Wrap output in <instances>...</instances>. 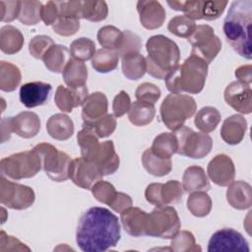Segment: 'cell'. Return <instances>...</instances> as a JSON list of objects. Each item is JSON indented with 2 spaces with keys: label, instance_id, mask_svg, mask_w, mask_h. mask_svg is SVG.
I'll return each mask as SVG.
<instances>
[{
  "label": "cell",
  "instance_id": "obj_46",
  "mask_svg": "<svg viewBox=\"0 0 252 252\" xmlns=\"http://www.w3.org/2000/svg\"><path fill=\"white\" fill-rule=\"evenodd\" d=\"M122 31L114 26H104L98 30L96 37L103 48L116 51L122 37Z\"/></svg>",
  "mask_w": 252,
  "mask_h": 252
},
{
  "label": "cell",
  "instance_id": "obj_50",
  "mask_svg": "<svg viewBox=\"0 0 252 252\" xmlns=\"http://www.w3.org/2000/svg\"><path fill=\"white\" fill-rule=\"evenodd\" d=\"M226 5L227 1H202L201 19L206 21L217 20L222 15Z\"/></svg>",
  "mask_w": 252,
  "mask_h": 252
},
{
  "label": "cell",
  "instance_id": "obj_22",
  "mask_svg": "<svg viewBox=\"0 0 252 252\" xmlns=\"http://www.w3.org/2000/svg\"><path fill=\"white\" fill-rule=\"evenodd\" d=\"M52 87L43 82H30L20 88V100L28 108L42 105L49 97Z\"/></svg>",
  "mask_w": 252,
  "mask_h": 252
},
{
  "label": "cell",
  "instance_id": "obj_52",
  "mask_svg": "<svg viewBox=\"0 0 252 252\" xmlns=\"http://www.w3.org/2000/svg\"><path fill=\"white\" fill-rule=\"evenodd\" d=\"M116 118L113 114H106L91 127L94 128L98 138H105L111 135L116 129ZM89 126V125H88Z\"/></svg>",
  "mask_w": 252,
  "mask_h": 252
},
{
  "label": "cell",
  "instance_id": "obj_5",
  "mask_svg": "<svg viewBox=\"0 0 252 252\" xmlns=\"http://www.w3.org/2000/svg\"><path fill=\"white\" fill-rule=\"evenodd\" d=\"M197 110L195 99L189 94H169L162 100L159 108L160 118L163 124L171 131L183 126L184 122L191 118Z\"/></svg>",
  "mask_w": 252,
  "mask_h": 252
},
{
  "label": "cell",
  "instance_id": "obj_48",
  "mask_svg": "<svg viewBox=\"0 0 252 252\" xmlns=\"http://www.w3.org/2000/svg\"><path fill=\"white\" fill-rule=\"evenodd\" d=\"M161 92L158 87L152 83H143L138 86L135 92V96L138 101L155 104L160 97Z\"/></svg>",
  "mask_w": 252,
  "mask_h": 252
},
{
  "label": "cell",
  "instance_id": "obj_4",
  "mask_svg": "<svg viewBox=\"0 0 252 252\" xmlns=\"http://www.w3.org/2000/svg\"><path fill=\"white\" fill-rule=\"evenodd\" d=\"M147 72L154 78L164 79L180 59L178 45L162 34L151 36L146 42Z\"/></svg>",
  "mask_w": 252,
  "mask_h": 252
},
{
  "label": "cell",
  "instance_id": "obj_20",
  "mask_svg": "<svg viewBox=\"0 0 252 252\" xmlns=\"http://www.w3.org/2000/svg\"><path fill=\"white\" fill-rule=\"evenodd\" d=\"M124 230L135 237L147 235L149 214L138 207H129L120 213Z\"/></svg>",
  "mask_w": 252,
  "mask_h": 252
},
{
  "label": "cell",
  "instance_id": "obj_37",
  "mask_svg": "<svg viewBox=\"0 0 252 252\" xmlns=\"http://www.w3.org/2000/svg\"><path fill=\"white\" fill-rule=\"evenodd\" d=\"M220 119V112L216 107L205 106L196 113L194 123L203 133H210L217 128Z\"/></svg>",
  "mask_w": 252,
  "mask_h": 252
},
{
  "label": "cell",
  "instance_id": "obj_1",
  "mask_svg": "<svg viewBox=\"0 0 252 252\" xmlns=\"http://www.w3.org/2000/svg\"><path fill=\"white\" fill-rule=\"evenodd\" d=\"M120 236L118 218L105 208L93 207L79 220L76 242L84 252H103L116 246Z\"/></svg>",
  "mask_w": 252,
  "mask_h": 252
},
{
  "label": "cell",
  "instance_id": "obj_10",
  "mask_svg": "<svg viewBox=\"0 0 252 252\" xmlns=\"http://www.w3.org/2000/svg\"><path fill=\"white\" fill-rule=\"evenodd\" d=\"M192 45L191 54L203 59L208 65L216 58L221 49V41L209 25L196 26L193 33L187 38Z\"/></svg>",
  "mask_w": 252,
  "mask_h": 252
},
{
  "label": "cell",
  "instance_id": "obj_32",
  "mask_svg": "<svg viewBox=\"0 0 252 252\" xmlns=\"http://www.w3.org/2000/svg\"><path fill=\"white\" fill-rule=\"evenodd\" d=\"M142 163L144 168L154 176H164L171 171V158H161L156 156L151 148L147 149L142 155Z\"/></svg>",
  "mask_w": 252,
  "mask_h": 252
},
{
  "label": "cell",
  "instance_id": "obj_3",
  "mask_svg": "<svg viewBox=\"0 0 252 252\" xmlns=\"http://www.w3.org/2000/svg\"><path fill=\"white\" fill-rule=\"evenodd\" d=\"M208 75V64L200 57L190 54L181 65L173 68L164 78L165 87L171 94L202 92Z\"/></svg>",
  "mask_w": 252,
  "mask_h": 252
},
{
  "label": "cell",
  "instance_id": "obj_7",
  "mask_svg": "<svg viewBox=\"0 0 252 252\" xmlns=\"http://www.w3.org/2000/svg\"><path fill=\"white\" fill-rule=\"evenodd\" d=\"M33 150L38 154L42 169L51 180L62 182L69 178V167L72 161L69 155L48 143L37 144Z\"/></svg>",
  "mask_w": 252,
  "mask_h": 252
},
{
  "label": "cell",
  "instance_id": "obj_57",
  "mask_svg": "<svg viewBox=\"0 0 252 252\" xmlns=\"http://www.w3.org/2000/svg\"><path fill=\"white\" fill-rule=\"evenodd\" d=\"M132 199L129 195L123 192H117L116 197L114 198L113 202L109 205V207L116 213H121L125 209L132 206Z\"/></svg>",
  "mask_w": 252,
  "mask_h": 252
},
{
  "label": "cell",
  "instance_id": "obj_33",
  "mask_svg": "<svg viewBox=\"0 0 252 252\" xmlns=\"http://www.w3.org/2000/svg\"><path fill=\"white\" fill-rule=\"evenodd\" d=\"M178 144L175 135L172 133H161L158 135L152 144V152L161 158H171L177 153Z\"/></svg>",
  "mask_w": 252,
  "mask_h": 252
},
{
  "label": "cell",
  "instance_id": "obj_29",
  "mask_svg": "<svg viewBox=\"0 0 252 252\" xmlns=\"http://www.w3.org/2000/svg\"><path fill=\"white\" fill-rule=\"evenodd\" d=\"M70 59V50L65 45L54 44L44 54L42 61L49 71L62 73Z\"/></svg>",
  "mask_w": 252,
  "mask_h": 252
},
{
  "label": "cell",
  "instance_id": "obj_51",
  "mask_svg": "<svg viewBox=\"0 0 252 252\" xmlns=\"http://www.w3.org/2000/svg\"><path fill=\"white\" fill-rule=\"evenodd\" d=\"M53 31L62 36H70L75 34L80 29V20L72 18L59 17L52 26Z\"/></svg>",
  "mask_w": 252,
  "mask_h": 252
},
{
  "label": "cell",
  "instance_id": "obj_17",
  "mask_svg": "<svg viewBox=\"0 0 252 252\" xmlns=\"http://www.w3.org/2000/svg\"><path fill=\"white\" fill-rule=\"evenodd\" d=\"M137 11L141 25L147 30L158 29L165 21V10L158 1H139L137 3Z\"/></svg>",
  "mask_w": 252,
  "mask_h": 252
},
{
  "label": "cell",
  "instance_id": "obj_54",
  "mask_svg": "<svg viewBox=\"0 0 252 252\" xmlns=\"http://www.w3.org/2000/svg\"><path fill=\"white\" fill-rule=\"evenodd\" d=\"M131 106V99L129 94L125 91L119 92L112 102V110L115 117H121L128 112Z\"/></svg>",
  "mask_w": 252,
  "mask_h": 252
},
{
  "label": "cell",
  "instance_id": "obj_31",
  "mask_svg": "<svg viewBox=\"0 0 252 252\" xmlns=\"http://www.w3.org/2000/svg\"><path fill=\"white\" fill-rule=\"evenodd\" d=\"M98 139L99 138L93 127L83 125V129L77 134V142L81 149V155L84 158L90 161L92 160L100 145Z\"/></svg>",
  "mask_w": 252,
  "mask_h": 252
},
{
  "label": "cell",
  "instance_id": "obj_21",
  "mask_svg": "<svg viewBox=\"0 0 252 252\" xmlns=\"http://www.w3.org/2000/svg\"><path fill=\"white\" fill-rule=\"evenodd\" d=\"M8 121L11 132L25 139L36 136L40 130L39 117L32 111L20 112L16 116L8 117Z\"/></svg>",
  "mask_w": 252,
  "mask_h": 252
},
{
  "label": "cell",
  "instance_id": "obj_14",
  "mask_svg": "<svg viewBox=\"0 0 252 252\" xmlns=\"http://www.w3.org/2000/svg\"><path fill=\"white\" fill-rule=\"evenodd\" d=\"M102 177L99 168L93 161L83 157L72 159L69 167V178L77 186L83 189H91Z\"/></svg>",
  "mask_w": 252,
  "mask_h": 252
},
{
  "label": "cell",
  "instance_id": "obj_42",
  "mask_svg": "<svg viewBox=\"0 0 252 252\" xmlns=\"http://www.w3.org/2000/svg\"><path fill=\"white\" fill-rule=\"evenodd\" d=\"M169 249L174 252H196L202 250L196 243L193 233L188 230L178 231L171 238Z\"/></svg>",
  "mask_w": 252,
  "mask_h": 252
},
{
  "label": "cell",
  "instance_id": "obj_25",
  "mask_svg": "<svg viewBox=\"0 0 252 252\" xmlns=\"http://www.w3.org/2000/svg\"><path fill=\"white\" fill-rule=\"evenodd\" d=\"M247 121L239 114H233L227 117L220 128V137L228 145L239 144L246 133Z\"/></svg>",
  "mask_w": 252,
  "mask_h": 252
},
{
  "label": "cell",
  "instance_id": "obj_24",
  "mask_svg": "<svg viewBox=\"0 0 252 252\" xmlns=\"http://www.w3.org/2000/svg\"><path fill=\"white\" fill-rule=\"evenodd\" d=\"M228 204L236 210H246L252 205V188L243 180L232 181L226 190Z\"/></svg>",
  "mask_w": 252,
  "mask_h": 252
},
{
  "label": "cell",
  "instance_id": "obj_41",
  "mask_svg": "<svg viewBox=\"0 0 252 252\" xmlns=\"http://www.w3.org/2000/svg\"><path fill=\"white\" fill-rule=\"evenodd\" d=\"M42 3L39 1H21L18 20L27 26L37 24L41 20Z\"/></svg>",
  "mask_w": 252,
  "mask_h": 252
},
{
  "label": "cell",
  "instance_id": "obj_30",
  "mask_svg": "<svg viewBox=\"0 0 252 252\" xmlns=\"http://www.w3.org/2000/svg\"><path fill=\"white\" fill-rule=\"evenodd\" d=\"M24 35L13 26H4L0 30V48L6 54L19 52L24 45Z\"/></svg>",
  "mask_w": 252,
  "mask_h": 252
},
{
  "label": "cell",
  "instance_id": "obj_13",
  "mask_svg": "<svg viewBox=\"0 0 252 252\" xmlns=\"http://www.w3.org/2000/svg\"><path fill=\"white\" fill-rule=\"evenodd\" d=\"M249 245L243 235L232 228L217 230L208 243L209 252H249Z\"/></svg>",
  "mask_w": 252,
  "mask_h": 252
},
{
  "label": "cell",
  "instance_id": "obj_55",
  "mask_svg": "<svg viewBox=\"0 0 252 252\" xmlns=\"http://www.w3.org/2000/svg\"><path fill=\"white\" fill-rule=\"evenodd\" d=\"M0 250L1 251H22L27 250L30 251L31 249L22 243L19 239L6 234L3 230L0 233Z\"/></svg>",
  "mask_w": 252,
  "mask_h": 252
},
{
  "label": "cell",
  "instance_id": "obj_23",
  "mask_svg": "<svg viewBox=\"0 0 252 252\" xmlns=\"http://www.w3.org/2000/svg\"><path fill=\"white\" fill-rule=\"evenodd\" d=\"M100 170L102 175L113 174L119 167L120 159L115 152L112 141L107 140L100 143L92 160Z\"/></svg>",
  "mask_w": 252,
  "mask_h": 252
},
{
  "label": "cell",
  "instance_id": "obj_47",
  "mask_svg": "<svg viewBox=\"0 0 252 252\" xmlns=\"http://www.w3.org/2000/svg\"><path fill=\"white\" fill-rule=\"evenodd\" d=\"M91 190H92L93 196L98 202L106 204L108 206L113 202L117 194L115 187L111 183L107 181H103L102 179L94 183L91 188Z\"/></svg>",
  "mask_w": 252,
  "mask_h": 252
},
{
  "label": "cell",
  "instance_id": "obj_12",
  "mask_svg": "<svg viewBox=\"0 0 252 252\" xmlns=\"http://www.w3.org/2000/svg\"><path fill=\"white\" fill-rule=\"evenodd\" d=\"M184 193L182 184L177 180H168L165 183H152L145 191L146 200L156 206L163 207L178 203Z\"/></svg>",
  "mask_w": 252,
  "mask_h": 252
},
{
  "label": "cell",
  "instance_id": "obj_26",
  "mask_svg": "<svg viewBox=\"0 0 252 252\" xmlns=\"http://www.w3.org/2000/svg\"><path fill=\"white\" fill-rule=\"evenodd\" d=\"M46 130L51 138L58 141H65L74 134V123L68 115L55 113L48 118Z\"/></svg>",
  "mask_w": 252,
  "mask_h": 252
},
{
  "label": "cell",
  "instance_id": "obj_59",
  "mask_svg": "<svg viewBox=\"0 0 252 252\" xmlns=\"http://www.w3.org/2000/svg\"><path fill=\"white\" fill-rule=\"evenodd\" d=\"M0 130H1V143H5L6 141H8L11 137V129H10V125H9V121H8V117H4L1 120V124H0Z\"/></svg>",
  "mask_w": 252,
  "mask_h": 252
},
{
  "label": "cell",
  "instance_id": "obj_43",
  "mask_svg": "<svg viewBox=\"0 0 252 252\" xmlns=\"http://www.w3.org/2000/svg\"><path fill=\"white\" fill-rule=\"evenodd\" d=\"M95 51L94 42L88 37L77 38L70 45V55L72 58L83 62L93 58Z\"/></svg>",
  "mask_w": 252,
  "mask_h": 252
},
{
  "label": "cell",
  "instance_id": "obj_18",
  "mask_svg": "<svg viewBox=\"0 0 252 252\" xmlns=\"http://www.w3.org/2000/svg\"><path fill=\"white\" fill-rule=\"evenodd\" d=\"M88 95L89 91L86 86L81 88H70L60 85L56 90L54 101L61 111L71 112L75 107L83 105Z\"/></svg>",
  "mask_w": 252,
  "mask_h": 252
},
{
  "label": "cell",
  "instance_id": "obj_49",
  "mask_svg": "<svg viewBox=\"0 0 252 252\" xmlns=\"http://www.w3.org/2000/svg\"><path fill=\"white\" fill-rule=\"evenodd\" d=\"M55 43L50 36H47L44 34L35 35L31 39L29 43V51L31 55L35 59L42 60L44 54Z\"/></svg>",
  "mask_w": 252,
  "mask_h": 252
},
{
  "label": "cell",
  "instance_id": "obj_19",
  "mask_svg": "<svg viewBox=\"0 0 252 252\" xmlns=\"http://www.w3.org/2000/svg\"><path fill=\"white\" fill-rule=\"evenodd\" d=\"M107 97L103 93L94 92L90 94L82 105L83 125H94L107 114Z\"/></svg>",
  "mask_w": 252,
  "mask_h": 252
},
{
  "label": "cell",
  "instance_id": "obj_8",
  "mask_svg": "<svg viewBox=\"0 0 252 252\" xmlns=\"http://www.w3.org/2000/svg\"><path fill=\"white\" fill-rule=\"evenodd\" d=\"M176 137L178 155L191 158H202L208 156L213 148V140L203 132H195L187 126H181L173 131Z\"/></svg>",
  "mask_w": 252,
  "mask_h": 252
},
{
  "label": "cell",
  "instance_id": "obj_45",
  "mask_svg": "<svg viewBox=\"0 0 252 252\" xmlns=\"http://www.w3.org/2000/svg\"><path fill=\"white\" fill-rule=\"evenodd\" d=\"M195 29V21L189 19L185 15L173 17L167 25V30L169 32L183 38H188L193 33Z\"/></svg>",
  "mask_w": 252,
  "mask_h": 252
},
{
  "label": "cell",
  "instance_id": "obj_6",
  "mask_svg": "<svg viewBox=\"0 0 252 252\" xmlns=\"http://www.w3.org/2000/svg\"><path fill=\"white\" fill-rule=\"evenodd\" d=\"M41 168V159L33 149L13 154L0 161L1 175L15 180L33 177Z\"/></svg>",
  "mask_w": 252,
  "mask_h": 252
},
{
  "label": "cell",
  "instance_id": "obj_15",
  "mask_svg": "<svg viewBox=\"0 0 252 252\" xmlns=\"http://www.w3.org/2000/svg\"><path fill=\"white\" fill-rule=\"evenodd\" d=\"M223 97L225 102L234 110L249 114L252 111V92L250 85L239 81L231 82L226 86Z\"/></svg>",
  "mask_w": 252,
  "mask_h": 252
},
{
  "label": "cell",
  "instance_id": "obj_53",
  "mask_svg": "<svg viewBox=\"0 0 252 252\" xmlns=\"http://www.w3.org/2000/svg\"><path fill=\"white\" fill-rule=\"evenodd\" d=\"M1 21L12 22L19 17L21 10V1H0Z\"/></svg>",
  "mask_w": 252,
  "mask_h": 252
},
{
  "label": "cell",
  "instance_id": "obj_28",
  "mask_svg": "<svg viewBox=\"0 0 252 252\" xmlns=\"http://www.w3.org/2000/svg\"><path fill=\"white\" fill-rule=\"evenodd\" d=\"M62 77L67 87H84L88 80V68L83 61L71 58L62 72Z\"/></svg>",
  "mask_w": 252,
  "mask_h": 252
},
{
  "label": "cell",
  "instance_id": "obj_11",
  "mask_svg": "<svg viewBox=\"0 0 252 252\" xmlns=\"http://www.w3.org/2000/svg\"><path fill=\"white\" fill-rule=\"evenodd\" d=\"M35 199L32 188L12 182L1 175L0 178V202L13 210H26L30 208Z\"/></svg>",
  "mask_w": 252,
  "mask_h": 252
},
{
  "label": "cell",
  "instance_id": "obj_39",
  "mask_svg": "<svg viewBox=\"0 0 252 252\" xmlns=\"http://www.w3.org/2000/svg\"><path fill=\"white\" fill-rule=\"evenodd\" d=\"M212 199L205 191H197L190 193L187 199V209L198 218L206 217L212 210Z\"/></svg>",
  "mask_w": 252,
  "mask_h": 252
},
{
  "label": "cell",
  "instance_id": "obj_16",
  "mask_svg": "<svg viewBox=\"0 0 252 252\" xmlns=\"http://www.w3.org/2000/svg\"><path fill=\"white\" fill-rule=\"evenodd\" d=\"M207 173L215 184L221 187L228 186L235 176L234 163L228 156L224 154L217 155L210 160Z\"/></svg>",
  "mask_w": 252,
  "mask_h": 252
},
{
  "label": "cell",
  "instance_id": "obj_56",
  "mask_svg": "<svg viewBox=\"0 0 252 252\" xmlns=\"http://www.w3.org/2000/svg\"><path fill=\"white\" fill-rule=\"evenodd\" d=\"M59 18L57 1H48L42 6L41 20L46 26H53Z\"/></svg>",
  "mask_w": 252,
  "mask_h": 252
},
{
  "label": "cell",
  "instance_id": "obj_27",
  "mask_svg": "<svg viewBox=\"0 0 252 252\" xmlns=\"http://www.w3.org/2000/svg\"><path fill=\"white\" fill-rule=\"evenodd\" d=\"M182 186L186 193L197 191L207 192L211 187L205 170L198 165H191L185 169L182 177Z\"/></svg>",
  "mask_w": 252,
  "mask_h": 252
},
{
  "label": "cell",
  "instance_id": "obj_58",
  "mask_svg": "<svg viewBox=\"0 0 252 252\" xmlns=\"http://www.w3.org/2000/svg\"><path fill=\"white\" fill-rule=\"evenodd\" d=\"M235 77L238 79L237 81L244 83L246 85H250L252 82V66L242 65L235 70Z\"/></svg>",
  "mask_w": 252,
  "mask_h": 252
},
{
  "label": "cell",
  "instance_id": "obj_34",
  "mask_svg": "<svg viewBox=\"0 0 252 252\" xmlns=\"http://www.w3.org/2000/svg\"><path fill=\"white\" fill-rule=\"evenodd\" d=\"M156 114V108L153 104L134 101L128 110V118L135 126H145L150 124Z\"/></svg>",
  "mask_w": 252,
  "mask_h": 252
},
{
  "label": "cell",
  "instance_id": "obj_38",
  "mask_svg": "<svg viewBox=\"0 0 252 252\" xmlns=\"http://www.w3.org/2000/svg\"><path fill=\"white\" fill-rule=\"evenodd\" d=\"M22 75L20 69L6 61L0 62V89L3 92H13L20 85Z\"/></svg>",
  "mask_w": 252,
  "mask_h": 252
},
{
  "label": "cell",
  "instance_id": "obj_2",
  "mask_svg": "<svg viewBox=\"0 0 252 252\" xmlns=\"http://www.w3.org/2000/svg\"><path fill=\"white\" fill-rule=\"evenodd\" d=\"M252 0L233 1L223 21L222 30L229 45L240 56L250 60Z\"/></svg>",
  "mask_w": 252,
  "mask_h": 252
},
{
  "label": "cell",
  "instance_id": "obj_35",
  "mask_svg": "<svg viewBox=\"0 0 252 252\" xmlns=\"http://www.w3.org/2000/svg\"><path fill=\"white\" fill-rule=\"evenodd\" d=\"M119 61L117 51L100 48L92 58V66L98 73H108L116 69Z\"/></svg>",
  "mask_w": 252,
  "mask_h": 252
},
{
  "label": "cell",
  "instance_id": "obj_36",
  "mask_svg": "<svg viewBox=\"0 0 252 252\" xmlns=\"http://www.w3.org/2000/svg\"><path fill=\"white\" fill-rule=\"evenodd\" d=\"M121 67L123 75L127 79L139 80L147 72V61L141 53H137L121 58Z\"/></svg>",
  "mask_w": 252,
  "mask_h": 252
},
{
  "label": "cell",
  "instance_id": "obj_9",
  "mask_svg": "<svg viewBox=\"0 0 252 252\" xmlns=\"http://www.w3.org/2000/svg\"><path fill=\"white\" fill-rule=\"evenodd\" d=\"M180 225L178 214L173 207H157L149 214L147 235L171 239L179 231Z\"/></svg>",
  "mask_w": 252,
  "mask_h": 252
},
{
  "label": "cell",
  "instance_id": "obj_40",
  "mask_svg": "<svg viewBox=\"0 0 252 252\" xmlns=\"http://www.w3.org/2000/svg\"><path fill=\"white\" fill-rule=\"evenodd\" d=\"M82 19L91 22H100L108 14L107 4L104 1H81Z\"/></svg>",
  "mask_w": 252,
  "mask_h": 252
},
{
  "label": "cell",
  "instance_id": "obj_44",
  "mask_svg": "<svg viewBox=\"0 0 252 252\" xmlns=\"http://www.w3.org/2000/svg\"><path fill=\"white\" fill-rule=\"evenodd\" d=\"M142 47V41L138 34L131 31H124L120 43L116 49L119 57L124 58L137 53H140Z\"/></svg>",
  "mask_w": 252,
  "mask_h": 252
}]
</instances>
